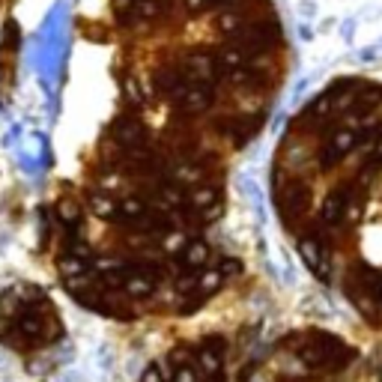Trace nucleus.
Segmentation results:
<instances>
[{"instance_id": "obj_1", "label": "nucleus", "mask_w": 382, "mask_h": 382, "mask_svg": "<svg viewBox=\"0 0 382 382\" xmlns=\"http://www.w3.org/2000/svg\"><path fill=\"white\" fill-rule=\"evenodd\" d=\"M15 335L24 344H39V340H51L60 335L57 317L51 314V308L45 305H27L22 310V317L15 319Z\"/></svg>"}, {"instance_id": "obj_2", "label": "nucleus", "mask_w": 382, "mask_h": 382, "mask_svg": "<svg viewBox=\"0 0 382 382\" xmlns=\"http://www.w3.org/2000/svg\"><path fill=\"white\" fill-rule=\"evenodd\" d=\"M358 140H361L358 128H349V126L335 128V132L326 138V147H323V153H319V165L335 167L338 162H344V158L358 147Z\"/></svg>"}, {"instance_id": "obj_3", "label": "nucleus", "mask_w": 382, "mask_h": 382, "mask_svg": "<svg viewBox=\"0 0 382 382\" xmlns=\"http://www.w3.org/2000/svg\"><path fill=\"white\" fill-rule=\"evenodd\" d=\"M213 87L204 81H183L174 90V99L179 102V108H185L188 114H204V110L213 108Z\"/></svg>"}, {"instance_id": "obj_4", "label": "nucleus", "mask_w": 382, "mask_h": 382, "mask_svg": "<svg viewBox=\"0 0 382 382\" xmlns=\"http://www.w3.org/2000/svg\"><path fill=\"white\" fill-rule=\"evenodd\" d=\"M299 254H301L305 266H308L317 278L329 281V248L319 242L317 236H301V239H299Z\"/></svg>"}, {"instance_id": "obj_5", "label": "nucleus", "mask_w": 382, "mask_h": 382, "mask_svg": "<svg viewBox=\"0 0 382 382\" xmlns=\"http://www.w3.org/2000/svg\"><path fill=\"white\" fill-rule=\"evenodd\" d=\"M183 78L185 81H215L218 72H221V63H218V57H209V54H191L183 60Z\"/></svg>"}, {"instance_id": "obj_6", "label": "nucleus", "mask_w": 382, "mask_h": 382, "mask_svg": "<svg viewBox=\"0 0 382 382\" xmlns=\"http://www.w3.org/2000/svg\"><path fill=\"white\" fill-rule=\"evenodd\" d=\"M110 138H114L123 149H135L140 144H147V128L135 117H119L117 123H114V132H110Z\"/></svg>"}, {"instance_id": "obj_7", "label": "nucleus", "mask_w": 382, "mask_h": 382, "mask_svg": "<svg viewBox=\"0 0 382 382\" xmlns=\"http://www.w3.org/2000/svg\"><path fill=\"white\" fill-rule=\"evenodd\" d=\"M347 200H349L347 185L329 191L326 200L319 204V221H323V224H338V221H344L347 218Z\"/></svg>"}, {"instance_id": "obj_8", "label": "nucleus", "mask_w": 382, "mask_h": 382, "mask_svg": "<svg viewBox=\"0 0 382 382\" xmlns=\"http://www.w3.org/2000/svg\"><path fill=\"white\" fill-rule=\"evenodd\" d=\"M209 257H213V248H209L204 239H191V242H185L183 248H179V263H183V269H204L209 263Z\"/></svg>"}, {"instance_id": "obj_9", "label": "nucleus", "mask_w": 382, "mask_h": 382, "mask_svg": "<svg viewBox=\"0 0 382 382\" xmlns=\"http://www.w3.org/2000/svg\"><path fill=\"white\" fill-rule=\"evenodd\" d=\"M221 204L218 197V188L215 185H191L188 188V197H185V206L194 209V213H204V209Z\"/></svg>"}, {"instance_id": "obj_10", "label": "nucleus", "mask_w": 382, "mask_h": 382, "mask_svg": "<svg viewBox=\"0 0 382 382\" xmlns=\"http://www.w3.org/2000/svg\"><path fill=\"white\" fill-rule=\"evenodd\" d=\"M147 213H149V204H147V200H140V197H123V200H119V215H117V221H119V224H128V227H138L140 218H144Z\"/></svg>"}, {"instance_id": "obj_11", "label": "nucleus", "mask_w": 382, "mask_h": 382, "mask_svg": "<svg viewBox=\"0 0 382 382\" xmlns=\"http://www.w3.org/2000/svg\"><path fill=\"white\" fill-rule=\"evenodd\" d=\"M90 209H93V215L105 218V221H117L119 215V200L114 194H108V191H96L93 197H90Z\"/></svg>"}, {"instance_id": "obj_12", "label": "nucleus", "mask_w": 382, "mask_h": 382, "mask_svg": "<svg viewBox=\"0 0 382 382\" xmlns=\"http://www.w3.org/2000/svg\"><path fill=\"white\" fill-rule=\"evenodd\" d=\"M197 370H200V374H204L206 379L221 376V349L209 347V344L200 347V349H197Z\"/></svg>"}, {"instance_id": "obj_13", "label": "nucleus", "mask_w": 382, "mask_h": 382, "mask_svg": "<svg viewBox=\"0 0 382 382\" xmlns=\"http://www.w3.org/2000/svg\"><path fill=\"white\" fill-rule=\"evenodd\" d=\"M248 60H251V51H245L242 45H227V48H221L218 51V63L224 72H233V69H245L248 66Z\"/></svg>"}, {"instance_id": "obj_14", "label": "nucleus", "mask_w": 382, "mask_h": 382, "mask_svg": "<svg viewBox=\"0 0 382 382\" xmlns=\"http://www.w3.org/2000/svg\"><path fill=\"white\" fill-rule=\"evenodd\" d=\"M221 284H224V275H221V269H204V272L197 275V290H194V293L204 296V299H209L213 293H218Z\"/></svg>"}, {"instance_id": "obj_15", "label": "nucleus", "mask_w": 382, "mask_h": 382, "mask_svg": "<svg viewBox=\"0 0 382 382\" xmlns=\"http://www.w3.org/2000/svg\"><path fill=\"white\" fill-rule=\"evenodd\" d=\"M204 176H206V170L200 165H179L174 170V179L179 185H200L204 183Z\"/></svg>"}, {"instance_id": "obj_16", "label": "nucleus", "mask_w": 382, "mask_h": 382, "mask_svg": "<svg viewBox=\"0 0 382 382\" xmlns=\"http://www.w3.org/2000/svg\"><path fill=\"white\" fill-rule=\"evenodd\" d=\"M242 22H245V18H242L239 9H224V13H218V18H215V24H218L221 33H239Z\"/></svg>"}, {"instance_id": "obj_17", "label": "nucleus", "mask_w": 382, "mask_h": 382, "mask_svg": "<svg viewBox=\"0 0 382 382\" xmlns=\"http://www.w3.org/2000/svg\"><path fill=\"white\" fill-rule=\"evenodd\" d=\"M57 215H60L63 224H75V221L81 218V206H78V200L66 197V200H60V204H57Z\"/></svg>"}, {"instance_id": "obj_18", "label": "nucleus", "mask_w": 382, "mask_h": 382, "mask_svg": "<svg viewBox=\"0 0 382 382\" xmlns=\"http://www.w3.org/2000/svg\"><path fill=\"white\" fill-rule=\"evenodd\" d=\"M367 167L370 170L382 167V135H374V147L367 149Z\"/></svg>"}, {"instance_id": "obj_19", "label": "nucleus", "mask_w": 382, "mask_h": 382, "mask_svg": "<svg viewBox=\"0 0 382 382\" xmlns=\"http://www.w3.org/2000/svg\"><path fill=\"white\" fill-rule=\"evenodd\" d=\"M218 269H221V275H224V278H236V275H242V263H239L236 257H221Z\"/></svg>"}, {"instance_id": "obj_20", "label": "nucleus", "mask_w": 382, "mask_h": 382, "mask_svg": "<svg viewBox=\"0 0 382 382\" xmlns=\"http://www.w3.org/2000/svg\"><path fill=\"white\" fill-rule=\"evenodd\" d=\"M162 13V0H138V15L140 18H156Z\"/></svg>"}, {"instance_id": "obj_21", "label": "nucleus", "mask_w": 382, "mask_h": 382, "mask_svg": "<svg viewBox=\"0 0 382 382\" xmlns=\"http://www.w3.org/2000/svg\"><path fill=\"white\" fill-rule=\"evenodd\" d=\"M174 382H200V370H194L191 365H183V367H176V374H174Z\"/></svg>"}, {"instance_id": "obj_22", "label": "nucleus", "mask_w": 382, "mask_h": 382, "mask_svg": "<svg viewBox=\"0 0 382 382\" xmlns=\"http://www.w3.org/2000/svg\"><path fill=\"white\" fill-rule=\"evenodd\" d=\"M140 382H165V370L158 361H153V365H147L144 370V376H140Z\"/></svg>"}, {"instance_id": "obj_23", "label": "nucleus", "mask_w": 382, "mask_h": 382, "mask_svg": "<svg viewBox=\"0 0 382 382\" xmlns=\"http://www.w3.org/2000/svg\"><path fill=\"white\" fill-rule=\"evenodd\" d=\"M126 93H128V99H132V102H144V99H147V93H144V87H140L138 81H135V78H128V81H126Z\"/></svg>"}, {"instance_id": "obj_24", "label": "nucleus", "mask_w": 382, "mask_h": 382, "mask_svg": "<svg viewBox=\"0 0 382 382\" xmlns=\"http://www.w3.org/2000/svg\"><path fill=\"white\" fill-rule=\"evenodd\" d=\"M209 3H215V0H185V9L191 15H197V13H204Z\"/></svg>"}, {"instance_id": "obj_25", "label": "nucleus", "mask_w": 382, "mask_h": 382, "mask_svg": "<svg viewBox=\"0 0 382 382\" xmlns=\"http://www.w3.org/2000/svg\"><path fill=\"white\" fill-rule=\"evenodd\" d=\"M188 356H191V349H176V353L170 356L167 361H170V365H176V367H183V365H188V361H185Z\"/></svg>"}, {"instance_id": "obj_26", "label": "nucleus", "mask_w": 382, "mask_h": 382, "mask_svg": "<svg viewBox=\"0 0 382 382\" xmlns=\"http://www.w3.org/2000/svg\"><path fill=\"white\" fill-rule=\"evenodd\" d=\"M376 299H379V305H382V278L376 281Z\"/></svg>"}, {"instance_id": "obj_27", "label": "nucleus", "mask_w": 382, "mask_h": 382, "mask_svg": "<svg viewBox=\"0 0 382 382\" xmlns=\"http://www.w3.org/2000/svg\"><path fill=\"white\" fill-rule=\"evenodd\" d=\"M117 3H128V0H117Z\"/></svg>"}, {"instance_id": "obj_28", "label": "nucleus", "mask_w": 382, "mask_h": 382, "mask_svg": "<svg viewBox=\"0 0 382 382\" xmlns=\"http://www.w3.org/2000/svg\"><path fill=\"white\" fill-rule=\"evenodd\" d=\"M215 3H227V0H215Z\"/></svg>"}]
</instances>
